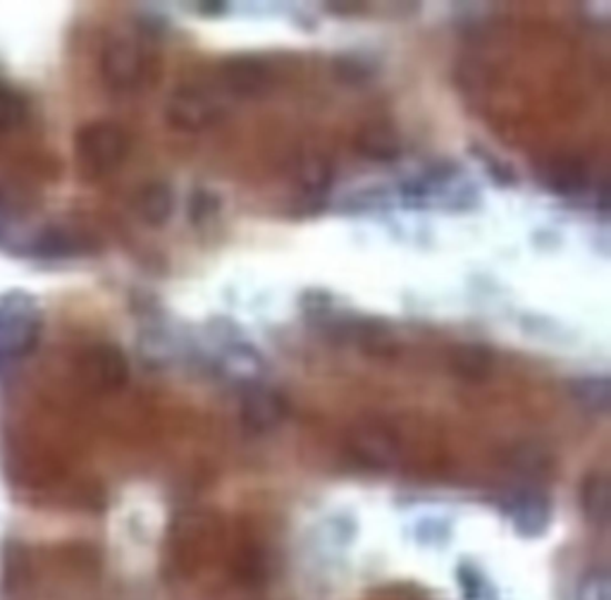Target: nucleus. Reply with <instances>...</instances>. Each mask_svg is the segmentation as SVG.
<instances>
[{
	"instance_id": "obj_19",
	"label": "nucleus",
	"mask_w": 611,
	"mask_h": 600,
	"mask_svg": "<svg viewBox=\"0 0 611 600\" xmlns=\"http://www.w3.org/2000/svg\"><path fill=\"white\" fill-rule=\"evenodd\" d=\"M333 72L342 84L361 87V84H368L378 70H375V65L368 58L347 53V55H339L333 60Z\"/></svg>"
},
{
	"instance_id": "obj_16",
	"label": "nucleus",
	"mask_w": 611,
	"mask_h": 600,
	"mask_svg": "<svg viewBox=\"0 0 611 600\" xmlns=\"http://www.w3.org/2000/svg\"><path fill=\"white\" fill-rule=\"evenodd\" d=\"M581 507L583 515L594 527H607L611 510V490L609 479L602 471H590L581 486Z\"/></svg>"
},
{
	"instance_id": "obj_23",
	"label": "nucleus",
	"mask_w": 611,
	"mask_h": 600,
	"mask_svg": "<svg viewBox=\"0 0 611 600\" xmlns=\"http://www.w3.org/2000/svg\"><path fill=\"white\" fill-rule=\"evenodd\" d=\"M471 151L476 153V159L482 161L485 171H488L490 177L497 184H501V187H513V184L519 182V173H516L507 161H501L499 156H495V153H490V151H485L482 146H473Z\"/></svg>"
},
{
	"instance_id": "obj_12",
	"label": "nucleus",
	"mask_w": 611,
	"mask_h": 600,
	"mask_svg": "<svg viewBox=\"0 0 611 600\" xmlns=\"http://www.w3.org/2000/svg\"><path fill=\"white\" fill-rule=\"evenodd\" d=\"M547 187L552 192H559L561 196H576L588 190L590 173L581 159L573 156H561L544 165L542 173Z\"/></svg>"
},
{
	"instance_id": "obj_10",
	"label": "nucleus",
	"mask_w": 611,
	"mask_h": 600,
	"mask_svg": "<svg viewBox=\"0 0 611 600\" xmlns=\"http://www.w3.org/2000/svg\"><path fill=\"white\" fill-rule=\"evenodd\" d=\"M91 242L80 230L65 225H49L29 242V254L39 258H74L89 254Z\"/></svg>"
},
{
	"instance_id": "obj_2",
	"label": "nucleus",
	"mask_w": 611,
	"mask_h": 600,
	"mask_svg": "<svg viewBox=\"0 0 611 600\" xmlns=\"http://www.w3.org/2000/svg\"><path fill=\"white\" fill-rule=\"evenodd\" d=\"M77 159L89 175H108L120 167L130 153V136L118 122L96 120L77 132Z\"/></svg>"
},
{
	"instance_id": "obj_9",
	"label": "nucleus",
	"mask_w": 611,
	"mask_h": 600,
	"mask_svg": "<svg viewBox=\"0 0 611 600\" xmlns=\"http://www.w3.org/2000/svg\"><path fill=\"white\" fill-rule=\"evenodd\" d=\"M221 82L227 94L237 99H258L273 84L271 68L261 63L258 58L251 55H234L223 60L221 65Z\"/></svg>"
},
{
	"instance_id": "obj_4",
	"label": "nucleus",
	"mask_w": 611,
	"mask_h": 600,
	"mask_svg": "<svg viewBox=\"0 0 611 600\" xmlns=\"http://www.w3.org/2000/svg\"><path fill=\"white\" fill-rule=\"evenodd\" d=\"M349 452L373 471H387L399 465L401 440L385 424H358L349 434Z\"/></svg>"
},
{
	"instance_id": "obj_3",
	"label": "nucleus",
	"mask_w": 611,
	"mask_h": 600,
	"mask_svg": "<svg viewBox=\"0 0 611 600\" xmlns=\"http://www.w3.org/2000/svg\"><path fill=\"white\" fill-rule=\"evenodd\" d=\"M225 118L221 99L211 96L198 87H182L172 91L165 103V120L172 130L196 134L217 125Z\"/></svg>"
},
{
	"instance_id": "obj_5",
	"label": "nucleus",
	"mask_w": 611,
	"mask_h": 600,
	"mask_svg": "<svg viewBox=\"0 0 611 600\" xmlns=\"http://www.w3.org/2000/svg\"><path fill=\"white\" fill-rule=\"evenodd\" d=\"M103 82L115 91H132L146 77V55L141 45L128 37H118L105 43L101 53Z\"/></svg>"
},
{
	"instance_id": "obj_26",
	"label": "nucleus",
	"mask_w": 611,
	"mask_h": 600,
	"mask_svg": "<svg viewBox=\"0 0 611 600\" xmlns=\"http://www.w3.org/2000/svg\"><path fill=\"white\" fill-rule=\"evenodd\" d=\"M198 10H201L203 14H223V12L227 10V6L217 3V0H215V3H206V6H201Z\"/></svg>"
},
{
	"instance_id": "obj_25",
	"label": "nucleus",
	"mask_w": 611,
	"mask_h": 600,
	"mask_svg": "<svg viewBox=\"0 0 611 600\" xmlns=\"http://www.w3.org/2000/svg\"><path fill=\"white\" fill-rule=\"evenodd\" d=\"M6 230H8V206L3 202V194H0V237L6 235Z\"/></svg>"
},
{
	"instance_id": "obj_21",
	"label": "nucleus",
	"mask_w": 611,
	"mask_h": 600,
	"mask_svg": "<svg viewBox=\"0 0 611 600\" xmlns=\"http://www.w3.org/2000/svg\"><path fill=\"white\" fill-rule=\"evenodd\" d=\"M221 196H217L215 192L211 190H194L192 196H190V204H186V213H190V221L201 225V223H206L211 218H215L217 211H221Z\"/></svg>"
},
{
	"instance_id": "obj_20",
	"label": "nucleus",
	"mask_w": 611,
	"mask_h": 600,
	"mask_svg": "<svg viewBox=\"0 0 611 600\" xmlns=\"http://www.w3.org/2000/svg\"><path fill=\"white\" fill-rule=\"evenodd\" d=\"M29 111L24 99L12 91L10 87L0 84V132H10L14 128H20L27 120Z\"/></svg>"
},
{
	"instance_id": "obj_14",
	"label": "nucleus",
	"mask_w": 611,
	"mask_h": 600,
	"mask_svg": "<svg viewBox=\"0 0 611 600\" xmlns=\"http://www.w3.org/2000/svg\"><path fill=\"white\" fill-rule=\"evenodd\" d=\"M492 352L482 345H457L449 354V368L468 383H482L492 374Z\"/></svg>"
},
{
	"instance_id": "obj_18",
	"label": "nucleus",
	"mask_w": 611,
	"mask_h": 600,
	"mask_svg": "<svg viewBox=\"0 0 611 600\" xmlns=\"http://www.w3.org/2000/svg\"><path fill=\"white\" fill-rule=\"evenodd\" d=\"M569 393L588 411L607 414L611 407V380L607 376L573 378L569 383Z\"/></svg>"
},
{
	"instance_id": "obj_1",
	"label": "nucleus",
	"mask_w": 611,
	"mask_h": 600,
	"mask_svg": "<svg viewBox=\"0 0 611 600\" xmlns=\"http://www.w3.org/2000/svg\"><path fill=\"white\" fill-rule=\"evenodd\" d=\"M41 328L43 316L34 297L20 289L0 297V376L37 349Z\"/></svg>"
},
{
	"instance_id": "obj_17",
	"label": "nucleus",
	"mask_w": 611,
	"mask_h": 600,
	"mask_svg": "<svg viewBox=\"0 0 611 600\" xmlns=\"http://www.w3.org/2000/svg\"><path fill=\"white\" fill-rule=\"evenodd\" d=\"M294 180L306 196H323L333 184V165L323 156H302L296 161Z\"/></svg>"
},
{
	"instance_id": "obj_24",
	"label": "nucleus",
	"mask_w": 611,
	"mask_h": 600,
	"mask_svg": "<svg viewBox=\"0 0 611 600\" xmlns=\"http://www.w3.org/2000/svg\"><path fill=\"white\" fill-rule=\"evenodd\" d=\"M141 354H144L151 364H165L172 359V347L167 343V337L149 335L141 340Z\"/></svg>"
},
{
	"instance_id": "obj_8",
	"label": "nucleus",
	"mask_w": 611,
	"mask_h": 600,
	"mask_svg": "<svg viewBox=\"0 0 611 600\" xmlns=\"http://www.w3.org/2000/svg\"><path fill=\"white\" fill-rule=\"evenodd\" d=\"M505 512L513 529L528 536L538 538L552 525V502L550 496L542 494L538 488H523L511 494L505 502Z\"/></svg>"
},
{
	"instance_id": "obj_15",
	"label": "nucleus",
	"mask_w": 611,
	"mask_h": 600,
	"mask_svg": "<svg viewBox=\"0 0 611 600\" xmlns=\"http://www.w3.org/2000/svg\"><path fill=\"white\" fill-rule=\"evenodd\" d=\"M136 211L146 225H165L172 218V211H175V192L167 182H149L139 192Z\"/></svg>"
},
{
	"instance_id": "obj_22",
	"label": "nucleus",
	"mask_w": 611,
	"mask_h": 600,
	"mask_svg": "<svg viewBox=\"0 0 611 600\" xmlns=\"http://www.w3.org/2000/svg\"><path fill=\"white\" fill-rule=\"evenodd\" d=\"M576 600H611V579L607 569L585 574L576 589Z\"/></svg>"
},
{
	"instance_id": "obj_6",
	"label": "nucleus",
	"mask_w": 611,
	"mask_h": 600,
	"mask_svg": "<svg viewBox=\"0 0 611 600\" xmlns=\"http://www.w3.org/2000/svg\"><path fill=\"white\" fill-rule=\"evenodd\" d=\"M80 372L86 386L101 393H115L128 386L130 362L115 345H93L80 359Z\"/></svg>"
},
{
	"instance_id": "obj_13",
	"label": "nucleus",
	"mask_w": 611,
	"mask_h": 600,
	"mask_svg": "<svg viewBox=\"0 0 611 600\" xmlns=\"http://www.w3.org/2000/svg\"><path fill=\"white\" fill-rule=\"evenodd\" d=\"M221 372L232 378L242 383V386H254V383H258L261 374H263V359L258 357V352L246 345V343H240V340H232L225 345V352H223V359H221Z\"/></svg>"
},
{
	"instance_id": "obj_11",
	"label": "nucleus",
	"mask_w": 611,
	"mask_h": 600,
	"mask_svg": "<svg viewBox=\"0 0 611 600\" xmlns=\"http://www.w3.org/2000/svg\"><path fill=\"white\" fill-rule=\"evenodd\" d=\"M356 149L358 153H364L368 161L391 163L401 156L404 142L395 128L385 125V122H373V125H366L358 132Z\"/></svg>"
},
{
	"instance_id": "obj_7",
	"label": "nucleus",
	"mask_w": 611,
	"mask_h": 600,
	"mask_svg": "<svg viewBox=\"0 0 611 600\" xmlns=\"http://www.w3.org/2000/svg\"><path fill=\"white\" fill-rule=\"evenodd\" d=\"M287 411L289 407L285 395L263 386V383L246 386L242 393V421L248 430H254V434H268V430H275L287 419Z\"/></svg>"
}]
</instances>
